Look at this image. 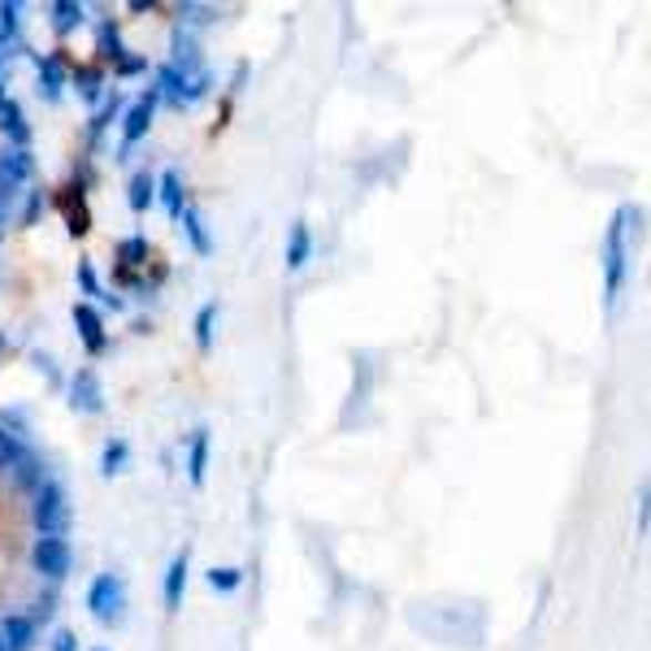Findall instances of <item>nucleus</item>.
I'll use <instances>...</instances> for the list:
<instances>
[{
  "label": "nucleus",
  "mask_w": 651,
  "mask_h": 651,
  "mask_svg": "<svg viewBox=\"0 0 651 651\" xmlns=\"http://www.w3.org/2000/svg\"><path fill=\"white\" fill-rule=\"evenodd\" d=\"M213 326H217V304H201V313H196V344H201V352L213 348Z\"/></svg>",
  "instance_id": "a878e982"
},
{
  "label": "nucleus",
  "mask_w": 651,
  "mask_h": 651,
  "mask_svg": "<svg viewBox=\"0 0 651 651\" xmlns=\"http://www.w3.org/2000/svg\"><path fill=\"white\" fill-rule=\"evenodd\" d=\"M74 330H79V339H83V348L92 352V356H101L109 348V335H104V322L101 313L92 308V304H74Z\"/></svg>",
  "instance_id": "1a4fd4ad"
},
{
  "label": "nucleus",
  "mask_w": 651,
  "mask_h": 651,
  "mask_svg": "<svg viewBox=\"0 0 651 651\" xmlns=\"http://www.w3.org/2000/svg\"><path fill=\"white\" fill-rule=\"evenodd\" d=\"M65 92V65L61 57H40V96L44 101H61Z\"/></svg>",
  "instance_id": "2eb2a0df"
},
{
  "label": "nucleus",
  "mask_w": 651,
  "mask_h": 651,
  "mask_svg": "<svg viewBox=\"0 0 651 651\" xmlns=\"http://www.w3.org/2000/svg\"><path fill=\"white\" fill-rule=\"evenodd\" d=\"M0 104H4V83H0Z\"/></svg>",
  "instance_id": "72a5a7b5"
},
{
  "label": "nucleus",
  "mask_w": 651,
  "mask_h": 651,
  "mask_svg": "<svg viewBox=\"0 0 651 651\" xmlns=\"http://www.w3.org/2000/svg\"><path fill=\"white\" fill-rule=\"evenodd\" d=\"M204 474H208V430H196L192 435V448H187V478L192 487H204Z\"/></svg>",
  "instance_id": "dca6fc26"
},
{
  "label": "nucleus",
  "mask_w": 651,
  "mask_h": 651,
  "mask_svg": "<svg viewBox=\"0 0 651 651\" xmlns=\"http://www.w3.org/2000/svg\"><path fill=\"white\" fill-rule=\"evenodd\" d=\"M31 564L44 573V578H65L70 573V564H74V551L65 539H35V548H31Z\"/></svg>",
  "instance_id": "39448f33"
},
{
  "label": "nucleus",
  "mask_w": 651,
  "mask_h": 651,
  "mask_svg": "<svg viewBox=\"0 0 651 651\" xmlns=\"http://www.w3.org/2000/svg\"><path fill=\"white\" fill-rule=\"evenodd\" d=\"M49 13H52V31H57V35H70V31L83 27V18H88L83 4H74V0H57Z\"/></svg>",
  "instance_id": "6ab92c4d"
},
{
  "label": "nucleus",
  "mask_w": 651,
  "mask_h": 651,
  "mask_svg": "<svg viewBox=\"0 0 651 651\" xmlns=\"http://www.w3.org/2000/svg\"><path fill=\"white\" fill-rule=\"evenodd\" d=\"M31 526L40 530V539H61L65 526H70V508H65V491L57 482H44L35 491V503H31Z\"/></svg>",
  "instance_id": "f03ea898"
},
{
  "label": "nucleus",
  "mask_w": 651,
  "mask_h": 651,
  "mask_svg": "<svg viewBox=\"0 0 651 651\" xmlns=\"http://www.w3.org/2000/svg\"><path fill=\"white\" fill-rule=\"evenodd\" d=\"M240 582H244L240 569H226V564H222V569H217V564L208 569V587H213V591H235Z\"/></svg>",
  "instance_id": "c85d7f7f"
},
{
  "label": "nucleus",
  "mask_w": 651,
  "mask_h": 651,
  "mask_svg": "<svg viewBox=\"0 0 651 651\" xmlns=\"http://www.w3.org/2000/svg\"><path fill=\"white\" fill-rule=\"evenodd\" d=\"M101 651H104V648H101Z\"/></svg>",
  "instance_id": "c9c22d12"
},
{
  "label": "nucleus",
  "mask_w": 651,
  "mask_h": 651,
  "mask_svg": "<svg viewBox=\"0 0 651 651\" xmlns=\"http://www.w3.org/2000/svg\"><path fill=\"white\" fill-rule=\"evenodd\" d=\"M74 83H79V96H83V101H101V74H96V70H74Z\"/></svg>",
  "instance_id": "cd10ccee"
},
{
  "label": "nucleus",
  "mask_w": 651,
  "mask_h": 651,
  "mask_svg": "<svg viewBox=\"0 0 651 651\" xmlns=\"http://www.w3.org/2000/svg\"><path fill=\"white\" fill-rule=\"evenodd\" d=\"M156 196H161V204H165V213L179 222V213H183L187 204H183V179H179L174 170H165V174L156 179Z\"/></svg>",
  "instance_id": "f3484780"
},
{
  "label": "nucleus",
  "mask_w": 651,
  "mask_h": 651,
  "mask_svg": "<svg viewBox=\"0 0 651 651\" xmlns=\"http://www.w3.org/2000/svg\"><path fill=\"white\" fill-rule=\"evenodd\" d=\"M156 96H165L170 104H196L208 92V74L196 70V74H183V70H174V65H161L156 70V88H152Z\"/></svg>",
  "instance_id": "7ed1b4c3"
},
{
  "label": "nucleus",
  "mask_w": 651,
  "mask_h": 651,
  "mask_svg": "<svg viewBox=\"0 0 651 651\" xmlns=\"http://www.w3.org/2000/svg\"><path fill=\"white\" fill-rule=\"evenodd\" d=\"M9 474H13V482H18L22 491H31V496H35V491L49 482V469H44V460H40V456H31V451H27V456H22V460H18Z\"/></svg>",
  "instance_id": "f8f14e48"
},
{
  "label": "nucleus",
  "mask_w": 651,
  "mask_h": 651,
  "mask_svg": "<svg viewBox=\"0 0 651 651\" xmlns=\"http://www.w3.org/2000/svg\"><path fill=\"white\" fill-rule=\"evenodd\" d=\"M179 222H183V235L192 240V248L201 252V256H213V240H208V231H204V217L196 208H183L179 213Z\"/></svg>",
  "instance_id": "a211bd4d"
},
{
  "label": "nucleus",
  "mask_w": 651,
  "mask_h": 651,
  "mask_svg": "<svg viewBox=\"0 0 651 651\" xmlns=\"http://www.w3.org/2000/svg\"><path fill=\"white\" fill-rule=\"evenodd\" d=\"M126 460H131V444H126V439H109L104 451H101V474L104 478L122 474V469H126Z\"/></svg>",
  "instance_id": "4be33fe9"
},
{
  "label": "nucleus",
  "mask_w": 651,
  "mask_h": 651,
  "mask_svg": "<svg viewBox=\"0 0 651 651\" xmlns=\"http://www.w3.org/2000/svg\"><path fill=\"white\" fill-rule=\"evenodd\" d=\"M31 174H35V156L31 149H4L0 152V192H18L22 183H31Z\"/></svg>",
  "instance_id": "6e6552de"
},
{
  "label": "nucleus",
  "mask_w": 651,
  "mask_h": 651,
  "mask_svg": "<svg viewBox=\"0 0 651 651\" xmlns=\"http://www.w3.org/2000/svg\"><path fill=\"white\" fill-rule=\"evenodd\" d=\"M18 31H22V4L9 0V4H0V44H13Z\"/></svg>",
  "instance_id": "b1692460"
},
{
  "label": "nucleus",
  "mask_w": 651,
  "mask_h": 651,
  "mask_svg": "<svg viewBox=\"0 0 651 651\" xmlns=\"http://www.w3.org/2000/svg\"><path fill=\"white\" fill-rule=\"evenodd\" d=\"M113 118H118V96H113V101L104 104L101 113H96V122H92V131H96V135H101L104 126H109V122H113Z\"/></svg>",
  "instance_id": "2f4dec72"
},
{
  "label": "nucleus",
  "mask_w": 651,
  "mask_h": 651,
  "mask_svg": "<svg viewBox=\"0 0 651 651\" xmlns=\"http://www.w3.org/2000/svg\"><path fill=\"white\" fill-rule=\"evenodd\" d=\"M648 500H651V491H648V487H639V535H648V526H651Z\"/></svg>",
  "instance_id": "7c9ffc66"
},
{
  "label": "nucleus",
  "mask_w": 651,
  "mask_h": 651,
  "mask_svg": "<svg viewBox=\"0 0 651 651\" xmlns=\"http://www.w3.org/2000/svg\"><path fill=\"white\" fill-rule=\"evenodd\" d=\"M0 651H4V643H0Z\"/></svg>",
  "instance_id": "f704fd0d"
},
{
  "label": "nucleus",
  "mask_w": 651,
  "mask_h": 651,
  "mask_svg": "<svg viewBox=\"0 0 651 651\" xmlns=\"http://www.w3.org/2000/svg\"><path fill=\"white\" fill-rule=\"evenodd\" d=\"M70 408H74V413H88V417L104 413V387L92 369H79V374L70 378Z\"/></svg>",
  "instance_id": "0eeeda50"
},
{
  "label": "nucleus",
  "mask_w": 651,
  "mask_h": 651,
  "mask_svg": "<svg viewBox=\"0 0 651 651\" xmlns=\"http://www.w3.org/2000/svg\"><path fill=\"white\" fill-rule=\"evenodd\" d=\"M74 278H79V287H83V292H88L92 301H101V304H113V308H122V296H109V292L101 287V278H96L92 261H79V274H74Z\"/></svg>",
  "instance_id": "412c9836"
},
{
  "label": "nucleus",
  "mask_w": 651,
  "mask_h": 651,
  "mask_svg": "<svg viewBox=\"0 0 651 651\" xmlns=\"http://www.w3.org/2000/svg\"><path fill=\"white\" fill-rule=\"evenodd\" d=\"M156 101H161V96H156V92H149V96H140V101L122 113V156L135 149L144 135H149L152 113H156Z\"/></svg>",
  "instance_id": "423d86ee"
},
{
  "label": "nucleus",
  "mask_w": 651,
  "mask_h": 651,
  "mask_svg": "<svg viewBox=\"0 0 651 651\" xmlns=\"http://www.w3.org/2000/svg\"><path fill=\"white\" fill-rule=\"evenodd\" d=\"M96 44H101V57L104 61H118V57H122V35H118V27H113V22H104L101 31H96Z\"/></svg>",
  "instance_id": "bb28decb"
},
{
  "label": "nucleus",
  "mask_w": 651,
  "mask_h": 651,
  "mask_svg": "<svg viewBox=\"0 0 651 651\" xmlns=\"http://www.w3.org/2000/svg\"><path fill=\"white\" fill-rule=\"evenodd\" d=\"M27 456V448H22V439L9 430V426H0V469H13L18 460Z\"/></svg>",
  "instance_id": "393cba45"
},
{
  "label": "nucleus",
  "mask_w": 651,
  "mask_h": 651,
  "mask_svg": "<svg viewBox=\"0 0 651 651\" xmlns=\"http://www.w3.org/2000/svg\"><path fill=\"white\" fill-rule=\"evenodd\" d=\"M0 131L9 135V149H27V144H31V126H27V118H22L18 101L0 104Z\"/></svg>",
  "instance_id": "9b49d317"
},
{
  "label": "nucleus",
  "mask_w": 651,
  "mask_h": 651,
  "mask_svg": "<svg viewBox=\"0 0 651 651\" xmlns=\"http://www.w3.org/2000/svg\"><path fill=\"white\" fill-rule=\"evenodd\" d=\"M113 74H122V79H135V74H149V61H144V57H131V52H122V57L113 61Z\"/></svg>",
  "instance_id": "c756f323"
},
{
  "label": "nucleus",
  "mask_w": 651,
  "mask_h": 651,
  "mask_svg": "<svg viewBox=\"0 0 651 651\" xmlns=\"http://www.w3.org/2000/svg\"><path fill=\"white\" fill-rule=\"evenodd\" d=\"M0 643H4V651H27L35 643V621L31 617H4L0 621Z\"/></svg>",
  "instance_id": "9d476101"
},
{
  "label": "nucleus",
  "mask_w": 651,
  "mask_h": 651,
  "mask_svg": "<svg viewBox=\"0 0 651 651\" xmlns=\"http://www.w3.org/2000/svg\"><path fill=\"white\" fill-rule=\"evenodd\" d=\"M118 261H122L126 269H140V265H149V240H144V235H131V240H122V244H118Z\"/></svg>",
  "instance_id": "5701e85b"
},
{
  "label": "nucleus",
  "mask_w": 651,
  "mask_h": 651,
  "mask_svg": "<svg viewBox=\"0 0 651 651\" xmlns=\"http://www.w3.org/2000/svg\"><path fill=\"white\" fill-rule=\"evenodd\" d=\"M630 222L634 226L643 222L639 204H621L612 226H608V235H603V296H608V304H617L621 287H625V274H630V244H625L630 240Z\"/></svg>",
  "instance_id": "f257e3e1"
},
{
  "label": "nucleus",
  "mask_w": 651,
  "mask_h": 651,
  "mask_svg": "<svg viewBox=\"0 0 651 651\" xmlns=\"http://www.w3.org/2000/svg\"><path fill=\"white\" fill-rule=\"evenodd\" d=\"M52 651H79V643H74L70 630H57V634H52Z\"/></svg>",
  "instance_id": "473e14b6"
},
{
  "label": "nucleus",
  "mask_w": 651,
  "mask_h": 651,
  "mask_svg": "<svg viewBox=\"0 0 651 651\" xmlns=\"http://www.w3.org/2000/svg\"><path fill=\"white\" fill-rule=\"evenodd\" d=\"M183 591H187V556H174L165 569V608L170 612L183 608Z\"/></svg>",
  "instance_id": "ddd939ff"
},
{
  "label": "nucleus",
  "mask_w": 651,
  "mask_h": 651,
  "mask_svg": "<svg viewBox=\"0 0 651 651\" xmlns=\"http://www.w3.org/2000/svg\"><path fill=\"white\" fill-rule=\"evenodd\" d=\"M308 256H313V231H308V222H296L287 231V269H304Z\"/></svg>",
  "instance_id": "4468645a"
},
{
  "label": "nucleus",
  "mask_w": 651,
  "mask_h": 651,
  "mask_svg": "<svg viewBox=\"0 0 651 651\" xmlns=\"http://www.w3.org/2000/svg\"><path fill=\"white\" fill-rule=\"evenodd\" d=\"M88 608H92V617H96L101 625H118V621H122V608H126L122 582H118L113 573H101V578L88 587Z\"/></svg>",
  "instance_id": "20e7f679"
},
{
  "label": "nucleus",
  "mask_w": 651,
  "mask_h": 651,
  "mask_svg": "<svg viewBox=\"0 0 651 651\" xmlns=\"http://www.w3.org/2000/svg\"><path fill=\"white\" fill-rule=\"evenodd\" d=\"M152 201H156V179L140 170V174H135V179L126 183V204H131L135 213H144V208H149Z\"/></svg>",
  "instance_id": "aec40b11"
}]
</instances>
